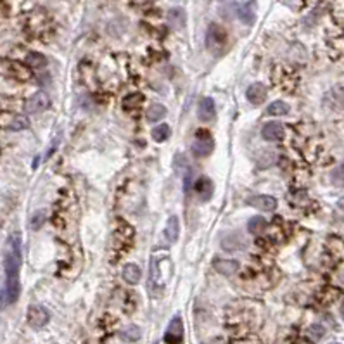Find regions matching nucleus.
Returning a JSON list of instances; mask_svg holds the SVG:
<instances>
[{
    "instance_id": "obj_13",
    "label": "nucleus",
    "mask_w": 344,
    "mask_h": 344,
    "mask_svg": "<svg viewBox=\"0 0 344 344\" xmlns=\"http://www.w3.org/2000/svg\"><path fill=\"white\" fill-rule=\"evenodd\" d=\"M246 202L256 209H263V211H273V209H277V199L271 197V196H251Z\"/></svg>"
},
{
    "instance_id": "obj_31",
    "label": "nucleus",
    "mask_w": 344,
    "mask_h": 344,
    "mask_svg": "<svg viewBox=\"0 0 344 344\" xmlns=\"http://www.w3.org/2000/svg\"><path fill=\"white\" fill-rule=\"evenodd\" d=\"M121 336H124L126 339H130V341H137L140 337V329H139V327H135V325H132V327H128V329H124Z\"/></svg>"
},
{
    "instance_id": "obj_10",
    "label": "nucleus",
    "mask_w": 344,
    "mask_h": 344,
    "mask_svg": "<svg viewBox=\"0 0 344 344\" xmlns=\"http://www.w3.org/2000/svg\"><path fill=\"white\" fill-rule=\"evenodd\" d=\"M261 135H263V139L268 140V142H280V140L284 139V135H286L284 124L278 123V121H270V123H267L263 126Z\"/></svg>"
},
{
    "instance_id": "obj_24",
    "label": "nucleus",
    "mask_w": 344,
    "mask_h": 344,
    "mask_svg": "<svg viewBox=\"0 0 344 344\" xmlns=\"http://www.w3.org/2000/svg\"><path fill=\"white\" fill-rule=\"evenodd\" d=\"M289 104H286L284 100H275L267 107V114H270V116H286V114H289Z\"/></svg>"
},
{
    "instance_id": "obj_23",
    "label": "nucleus",
    "mask_w": 344,
    "mask_h": 344,
    "mask_svg": "<svg viewBox=\"0 0 344 344\" xmlns=\"http://www.w3.org/2000/svg\"><path fill=\"white\" fill-rule=\"evenodd\" d=\"M267 228H268L267 220L261 218V216H253V218L247 221V232L253 235H261Z\"/></svg>"
},
{
    "instance_id": "obj_26",
    "label": "nucleus",
    "mask_w": 344,
    "mask_h": 344,
    "mask_svg": "<svg viewBox=\"0 0 344 344\" xmlns=\"http://www.w3.org/2000/svg\"><path fill=\"white\" fill-rule=\"evenodd\" d=\"M150 135H152V139L156 140V142H165V140H168L170 135H172V128H170V124H166V123L158 124V126L152 128Z\"/></svg>"
},
{
    "instance_id": "obj_9",
    "label": "nucleus",
    "mask_w": 344,
    "mask_h": 344,
    "mask_svg": "<svg viewBox=\"0 0 344 344\" xmlns=\"http://www.w3.org/2000/svg\"><path fill=\"white\" fill-rule=\"evenodd\" d=\"M237 16L244 25H254L256 21V0H244L237 5Z\"/></svg>"
},
{
    "instance_id": "obj_30",
    "label": "nucleus",
    "mask_w": 344,
    "mask_h": 344,
    "mask_svg": "<svg viewBox=\"0 0 344 344\" xmlns=\"http://www.w3.org/2000/svg\"><path fill=\"white\" fill-rule=\"evenodd\" d=\"M308 332H310V336H311V339H313V341H320L323 337V334H325V329H323L320 323H313Z\"/></svg>"
},
{
    "instance_id": "obj_7",
    "label": "nucleus",
    "mask_w": 344,
    "mask_h": 344,
    "mask_svg": "<svg viewBox=\"0 0 344 344\" xmlns=\"http://www.w3.org/2000/svg\"><path fill=\"white\" fill-rule=\"evenodd\" d=\"M49 106H50V99H49L47 94H45V92H37V94H33V96L26 100L25 109H26V113H29V114H38V113L47 111Z\"/></svg>"
},
{
    "instance_id": "obj_11",
    "label": "nucleus",
    "mask_w": 344,
    "mask_h": 344,
    "mask_svg": "<svg viewBox=\"0 0 344 344\" xmlns=\"http://www.w3.org/2000/svg\"><path fill=\"white\" fill-rule=\"evenodd\" d=\"M267 94H268L267 87L263 83H253L249 85L247 90H246V99L253 104V106H260L267 99Z\"/></svg>"
},
{
    "instance_id": "obj_21",
    "label": "nucleus",
    "mask_w": 344,
    "mask_h": 344,
    "mask_svg": "<svg viewBox=\"0 0 344 344\" xmlns=\"http://www.w3.org/2000/svg\"><path fill=\"white\" fill-rule=\"evenodd\" d=\"M144 100H146V99H144L142 94H139V92H133V94H128V96L124 97L123 104H121V106H123L124 111H137L144 104Z\"/></svg>"
},
{
    "instance_id": "obj_22",
    "label": "nucleus",
    "mask_w": 344,
    "mask_h": 344,
    "mask_svg": "<svg viewBox=\"0 0 344 344\" xmlns=\"http://www.w3.org/2000/svg\"><path fill=\"white\" fill-rule=\"evenodd\" d=\"M25 62L33 70H40V68L47 66V57L44 54H40V52H28L25 55Z\"/></svg>"
},
{
    "instance_id": "obj_32",
    "label": "nucleus",
    "mask_w": 344,
    "mask_h": 344,
    "mask_svg": "<svg viewBox=\"0 0 344 344\" xmlns=\"http://www.w3.org/2000/svg\"><path fill=\"white\" fill-rule=\"evenodd\" d=\"M336 220L337 221H343L344 220V197L337 202L336 206Z\"/></svg>"
},
{
    "instance_id": "obj_5",
    "label": "nucleus",
    "mask_w": 344,
    "mask_h": 344,
    "mask_svg": "<svg viewBox=\"0 0 344 344\" xmlns=\"http://www.w3.org/2000/svg\"><path fill=\"white\" fill-rule=\"evenodd\" d=\"M168 258H161V260H156L152 258L150 260V280H149V286L152 284L154 287H158L161 289L163 286L166 284V278L170 277L172 271H166L165 273V265L168 263Z\"/></svg>"
},
{
    "instance_id": "obj_33",
    "label": "nucleus",
    "mask_w": 344,
    "mask_h": 344,
    "mask_svg": "<svg viewBox=\"0 0 344 344\" xmlns=\"http://www.w3.org/2000/svg\"><path fill=\"white\" fill-rule=\"evenodd\" d=\"M191 183H192V172H191V170H187L185 178H183V191H185V192L191 191Z\"/></svg>"
},
{
    "instance_id": "obj_20",
    "label": "nucleus",
    "mask_w": 344,
    "mask_h": 344,
    "mask_svg": "<svg viewBox=\"0 0 344 344\" xmlns=\"http://www.w3.org/2000/svg\"><path fill=\"white\" fill-rule=\"evenodd\" d=\"M239 261H234V260H216L215 261V270L218 273L225 275V277H232L234 273L239 271Z\"/></svg>"
},
{
    "instance_id": "obj_17",
    "label": "nucleus",
    "mask_w": 344,
    "mask_h": 344,
    "mask_svg": "<svg viewBox=\"0 0 344 344\" xmlns=\"http://www.w3.org/2000/svg\"><path fill=\"white\" fill-rule=\"evenodd\" d=\"M166 19H168V25L172 26L173 29H182V28H185L187 14H185V11H183L182 7H173V9H170V11H168Z\"/></svg>"
},
{
    "instance_id": "obj_1",
    "label": "nucleus",
    "mask_w": 344,
    "mask_h": 344,
    "mask_svg": "<svg viewBox=\"0 0 344 344\" xmlns=\"http://www.w3.org/2000/svg\"><path fill=\"white\" fill-rule=\"evenodd\" d=\"M23 239L19 232L9 235L5 242L4 251V271H5V282L2 287V303L4 304H14L19 299L21 294V282H19V270H21L23 256Z\"/></svg>"
},
{
    "instance_id": "obj_25",
    "label": "nucleus",
    "mask_w": 344,
    "mask_h": 344,
    "mask_svg": "<svg viewBox=\"0 0 344 344\" xmlns=\"http://www.w3.org/2000/svg\"><path fill=\"white\" fill-rule=\"evenodd\" d=\"M329 97H330V104L332 107L336 109H344V87H334L332 90L329 92Z\"/></svg>"
},
{
    "instance_id": "obj_27",
    "label": "nucleus",
    "mask_w": 344,
    "mask_h": 344,
    "mask_svg": "<svg viewBox=\"0 0 344 344\" xmlns=\"http://www.w3.org/2000/svg\"><path fill=\"white\" fill-rule=\"evenodd\" d=\"M166 113H168V109H166L163 104H152V106L147 109V120L154 123V121L163 120V118L166 116Z\"/></svg>"
},
{
    "instance_id": "obj_8",
    "label": "nucleus",
    "mask_w": 344,
    "mask_h": 344,
    "mask_svg": "<svg viewBox=\"0 0 344 344\" xmlns=\"http://www.w3.org/2000/svg\"><path fill=\"white\" fill-rule=\"evenodd\" d=\"M182 341H183V322H182V317L175 315L165 332V343L178 344V343H182Z\"/></svg>"
},
{
    "instance_id": "obj_34",
    "label": "nucleus",
    "mask_w": 344,
    "mask_h": 344,
    "mask_svg": "<svg viewBox=\"0 0 344 344\" xmlns=\"http://www.w3.org/2000/svg\"><path fill=\"white\" fill-rule=\"evenodd\" d=\"M341 315H343V319H344V303H343V306H341Z\"/></svg>"
},
{
    "instance_id": "obj_3",
    "label": "nucleus",
    "mask_w": 344,
    "mask_h": 344,
    "mask_svg": "<svg viewBox=\"0 0 344 344\" xmlns=\"http://www.w3.org/2000/svg\"><path fill=\"white\" fill-rule=\"evenodd\" d=\"M2 74L16 81H28L33 76L28 64H21L19 61H12V59H2Z\"/></svg>"
},
{
    "instance_id": "obj_4",
    "label": "nucleus",
    "mask_w": 344,
    "mask_h": 344,
    "mask_svg": "<svg viewBox=\"0 0 344 344\" xmlns=\"http://www.w3.org/2000/svg\"><path fill=\"white\" fill-rule=\"evenodd\" d=\"M213 149H215V140L211 133L204 128L197 130L194 135V142H192V154L196 158H206L213 152Z\"/></svg>"
},
{
    "instance_id": "obj_16",
    "label": "nucleus",
    "mask_w": 344,
    "mask_h": 344,
    "mask_svg": "<svg viewBox=\"0 0 344 344\" xmlns=\"http://www.w3.org/2000/svg\"><path fill=\"white\" fill-rule=\"evenodd\" d=\"M163 235H165L166 242L168 244H175L176 241H178V235H180V220L178 216H170L168 221H166V227H165V232H163Z\"/></svg>"
},
{
    "instance_id": "obj_28",
    "label": "nucleus",
    "mask_w": 344,
    "mask_h": 344,
    "mask_svg": "<svg viewBox=\"0 0 344 344\" xmlns=\"http://www.w3.org/2000/svg\"><path fill=\"white\" fill-rule=\"evenodd\" d=\"M330 182L336 187H344V163H341L330 172Z\"/></svg>"
},
{
    "instance_id": "obj_14",
    "label": "nucleus",
    "mask_w": 344,
    "mask_h": 344,
    "mask_svg": "<svg viewBox=\"0 0 344 344\" xmlns=\"http://www.w3.org/2000/svg\"><path fill=\"white\" fill-rule=\"evenodd\" d=\"M194 191H196V194L199 196L201 201H209L213 192H215V185H213V182L209 178L201 176V178L194 183Z\"/></svg>"
},
{
    "instance_id": "obj_12",
    "label": "nucleus",
    "mask_w": 344,
    "mask_h": 344,
    "mask_svg": "<svg viewBox=\"0 0 344 344\" xmlns=\"http://www.w3.org/2000/svg\"><path fill=\"white\" fill-rule=\"evenodd\" d=\"M197 116L202 123H209V121L215 120L216 116V106H215V100L211 97H204V99L199 102V107H197Z\"/></svg>"
},
{
    "instance_id": "obj_18",
    "label": "nucleus",
    "mask_w": 344,
    "mask_h": 344,
    "mask_svg": "<svg viewBox=\"0 0 344 344\" xmlns=\"http://www.w3.org/2000/svg\"><path fill=\"white\" fill-rule=\"evenodd\" d=\"M341 296H343V293H341V289H337V287H323L319 293V296H317V299H319V303L323 304V306H330V304H334L336 301H339Z\"/></svg>"
},
{
    "instance_id": "obj_6",
    "label": "nucleus",
    "mask_w": 344,
    "mask_h": 344,
    "mask_svg": "<svg viewBox=\"0 0 344 344\" xmlns=\"http://www.w3.org/2000/svg\"><path fill=\"white\" fill-rule=\"evenodd\" d=\"M26 320H28V325L31 327V329H42V327L47 325L49 320H50V313H49L44 306L31 304V306L28 308Z\"/></svg>"
},
{
    "instance_id": "obj_19",
    "label": "nucleus",
    "mask_w": 344,
    "mask_h": 344,
    "mask_svg": "<svg viewBox=\"0 0 344 344\" xmlns=\"http://www.w3.org/2000/svg\"><path fill=\"white\" fill-rule=\"evenodd\" d=\"M4 128L12 130V132H21V130L29 128V120L25 114H16V116H11L9 121H2Z\"/></svg>"
},
{
    "instance_id": "obj_15",
    "label": "nucleus",
    "mask_w": 344,
    "mask_h": 344,
    "mask_svg": "<svg viewBox=\"0 0 344 344\" xmlns=\"http://www.w3.org/2000/svg\"><path fill=\"white\" fill-rule=\"evenodd\" d=\"M121 277L126 284L130 286H135V284L140 282V278H142V270H140L139 265L135 263H126L121 270Z\"/></svg>"
},
{
    "instance_id": "obj_2",
    "label": "nucleus",
    "mask_w": 344,
    "mask_h": 344,
    "mask_svg": "<svg viewBox=\"0 0 344 344\" xmlns=\"http://www.w3.org/2000/svg\"><path fill=\"white\" fill-rule=\"evenodd\" d=\"M204 42H206V49H208L211 54H215V55L221 54L223 49L227 47V44H228L227 31H225L221 26L211 23V25L208 26V29H206Z\"/></svg>"
},
{
    "instance_id": "obj_29",
    "label": "nucleus",
    "mask_w": 344,
    "mask_h": 344,
    "mask_svg": "<svg viewBox=\"0 0 344 344\" xmlns=\"http://www.w3.org/2000/svg\"><path fill=\"white\" fill-rule=\"evenodd\" d=\"M45 218H47V213H45V211L35 213L33 218H31V228H33V230H38V228H40L42 225H44Z\"/></svg>"
}]
</instances>
